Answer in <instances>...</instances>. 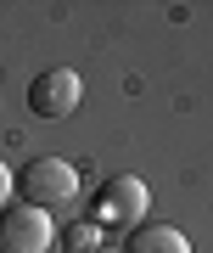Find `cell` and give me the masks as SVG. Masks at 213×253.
<instances>
[{
  "mask_svg": "<svg viewBox=\"0 0 213 253\" xmlns=\"http://www.w3.org/2000/svg\"><path fill=\"white\" fill-rule=\"evenodd\" d=\"M11 197L28 203V208H62L79 197V169H73L68 158H28L17 174H11Z\"/></svg>",
  "mask_w": 213,
  "mask_h": 253,
  "instance_id": "1",
  "label": "cell"
},
{
  "mask_svg": "<svg viewBox=\"0 0 213 253\" xmlns=\"http://www.w3.org/2000/svg\"><path fill=\"white\" fill-rule=\"evenodd\" d=\"M146 203H151V191L141 174H112L90 203V225L96 231H135L146 219Z\"/></svg>",
  "mask_w": 213,
  "mask_h": 253,
  "instance_id": "2",
  "label": "cell"
},
{
  "mask_svg": "<svg viewBox=\"0 0 213 253\" xmlns=\"http://www.w3.org/2000/svg\"><path fill=\"white\" fill-rule=\"evenodd\" d=\"M0 253H56V225H51V214L11 197L6 208H0Z\"/></svg>",
  "mask_w": 213,
  "mask_h": 253,
  "instance_id": "3",
  "label": "cell"
},
{
  "mask_svg": "<svg viewBox=\"0 0 213 253\" xmlns=\"http://www.w3.org/2000/svg\"><path fill=\"white\" fill-rule=\"evenodd\" d=\"M84 101V84L73 68H45L34 84H28V107H34L39 118H68L73 107Z\"/></svg>",
  "mask_w": 213,
  "mask_h": 253,
  "instance_id": "4",
  "label": "cell"
},
{
  "mask_svg": "<svg viewBox=\"0 0 213 253\" xmlns=\"http://www.w3.org/2000/svg\"><path fill=\"white\" fill-rule=\"evenodd\" d=\"M118 253H191V236L179 225H157V219H141L135 231H124Z\"/></svg>",
  "mask_w": 213,
  "mask_h": 253,
  "instance_id": "5",
  "label": "cell"
},
{
  "mask_svg": "<svg viewBox=\"0 0 213 253\" xmlns=\"http://www.w3.org/2000/svg\"><path fill=\"white\" fill-rule=\"evenodd\" d=\"M56 242H62L56 253H96V248L106 242V236H101L96 225H90V219H73L68 231H56Z\"/></svg>",
  "mask_w": 213,
  "mask_h": 253,
  "instance_id": "6",
  "label": "cell"
},
{
  "mask_svg": "<svg viewBox=\"0 0 213 253\" xmlns=\"http://www.w3.org/2000/svg\"><path fill=\"white\" fill-rule=\"evenodd\" d=\"M6 203H11V169L0 163V208H6Z\"/></svg>",
  "mask_w": 213,
  "mask_h": 253,
  "instance_id": "7",
  "label": "cell"
},
{
  "mask_svg": "<svg viewBox=\"0 0 213 253\" xmlns=\"http://www.w3.org/2000/svg\"><path fill=\"white\" fill-rule=\"evenodd\" d=\"M96 253H118V248H96Z\"/></svg>",
  "mask_w": 213,
  "mask_h": 253,
  "instance_id": "8",
  "label": "cell"
}]
</instances>
